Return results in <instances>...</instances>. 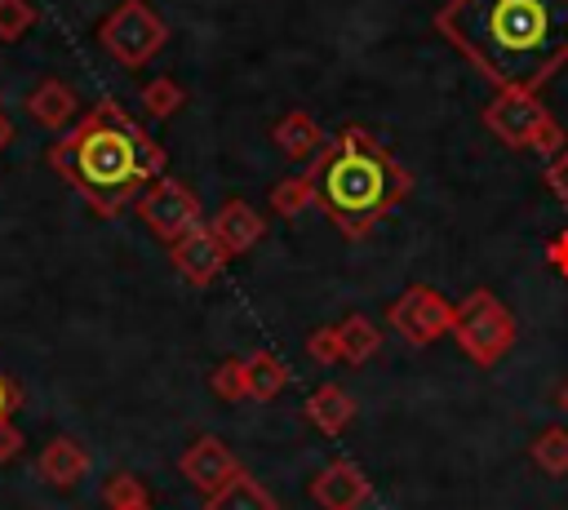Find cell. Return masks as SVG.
<instances>
[{
	"instance_id": "1",
	"label": "cell",
	"mask_w": 568,
	"mask_h": 510,
	"mask_svg": "<svg viewBox=\"0 0 568 510\" xmlns=\"http://www.w3.org/2000/svg\"><path fill=\"white\" fill-rule=\"evenodd\" d=\"M435 31L493 89L537 93L568 67V0H448Z\"/></svg>"
},
{
	"instance_id": "2",
	"label": "cell",
	"mask_w": 568,
	"mask_h": 510,
	"mask_svg": "<svg viewBox=\"0 0 568 510\" xmlns=\"http://www.w3.org/2000/svg\"><path fill=\"white\" fill-rule=\"evenodd\" d=\"M44 164L98 217H115L155 177H164L169 155L115 98H102L89 115H80L71 129H62L49 142Z\"/></svg>"
},
{
	"instance_id": "3",
	"label": "cell",
	"mask_w": 568,
	"mask_h": 510,
	"mask_svg": "<svg viewBox=\"0 0 568 510\" xmlns=\"http://www.w3.org/2000/svg\"><path fill=\"white\" fill-rule=\"evenodd\" d=\"M311 177H315V204L346 239L373 235V226L413 191V173L364 124H346L311 160Z\"/></svg>"
},
{
	"instance_id": "4",
	"label": "cell",
	"mask_w": 568,
	"mask_h": 510,
	"mask_svg": "<svg viewBox=\"0 0 568 510\" xmlns=\"http://www.w3.org/2000/svg\"><path fill=\"white\" fill-rule=\"evenodd\" d=\"M484 129L506 142L510 151H541V155H559L564 151V129L559 120L546 111V102L528 89H497L484 106Z\"/></svg>"
},
{
	"instance_id": "5",
	"label": "cell",
	"mask_w": 568,
	"mask_h": 510,
	"mask_svg": "<svg viewBox=\"0 0 568 510\" xmlns=\"http://www.w3.org/2000/svg\"><path fill=\"white\" fill-rule=\"evenodd\" d=\"M515 333L519 328H515L510 306L488 288H475L453 306V341L475 368H493L515 346Z\"/></svg>"
},
{
	"instance_id": "6",
	"label": "cell",
	"mask_w": 568,
	"mask_h": 510,
	"mask_svg": "<svg viewBox=\"0 0 568 510\" xmlns=\"http://www.w3.org/2000/svg\"><path fill=\"white\" fill-rule=\"evenodd\" d=\"M169 40L164 18L146 0H120L102 22H98V44L129 71L146 67Z\"/></svg>"
},
{
	"instance_id": "7",
	"label": "cell",
	"mask_w": 568,
	"mask_h": 510,
	"mask_svg": "<svg viewBox=\"0 0 568 510\" xmlns=\"http://www.w3.org/2000/svg\"><path fill=\"white\" fill-rule=\"evenodd\" d=\"M138 213L151 226V235L164 239V244H178L182 235H191L195 226H204V213H200L195 191L186 182H178V177H155L138 195Z\"/></svg>"
},
{
	"instance_id": "8",
	"label": "cell",
	"mask_w": 568,
	"mask_h": 510,
	"mask_svg": "<svg viewBox=\"0 0 568 510\" xmlns=\"http://www.w3.org/2000/svg\"><path fill=\"white\" fill-rule=\"evenodd\" d=\"M386 319L390 328L408 341V346H430L439 341L444 333H453V306L426 288V284H408L390 306H386Z\"/></svg>"
},
{
	"instance_id": "9",
	"label": "cell",
	"mask_w": 568,
	"mask_h": 510,
	"mask_svg": "<svg viewBox=\"0 0 568 510\" xmlns=\"http://www.w3.org/2000/svg\"><path fill=\"white\" fill-rule=\"evenodd\" d=\"M178 470L186 475L191 488H200L204 497H213L222 483H231V479L240 475V461H235V452H231L222 439L200 435V439H191L186 452L178 457Z\"/></svg>"
},
{
	"instance_id": "10",
	"label": "cell",
	"mask_w": 568,
	"mask_h": 510,
	"mask_svg": "<svg viewBox=\"0 0 568 510\" xmlns=\"http://www.w3.org/2000/svg\"><path fill=\"white\" fill-rule=\"evenodd\" d=\"M311 501L320 506V510H364V501L373 497V483H368V475L355 466V461H346V457H337V461H328L315 479H311Z\"/></svg>"
},
{
	"instance_id": "11",
	"label": "cell",
	"mask_w": 568,
	"mask_h": 510,
	"mask_svg": "<svg viewBox=\"0 0 568 510\" xmlns=\"http://www.w3.org/2000/svg\"><path fill=\"white\" fill-rule=\"evenodd\" d=\"M169 257H173V271H178L186 284H195V288L213 284V279L222 275V266H226V248L217 244V235L209 231V222L195 226L191 235H182L178 244H169Z\"/></svg>"
},
{
	"instance_id": "12",
	"label": "cell",
	"mask_w": 568,
	"mask_h": 510,
	"mask_svg": "<svg viewBox=\"0 0 568 510\" xmlns=\"http://www.w3.org/2000/svg\"><path fill=\"white\" fill-rule=\"evenodd\" d=\"M209 231L217 235V244L226 248V257H240V253H248V248L266 235V222H262V213H257L248 200H226V204L213 213Z\"/></svg>"
},
{
	"instance_id": "13",
	"label": "cell",
	"mask_w": 568,
	"mask_h": 510,
	"mask_svg": "<svg viewBox=\"0 0 568 510\" xmlns=\"http://www.w3.org/2000/svg\"><path fill=\"white\" fill-rule=\"evenodd\" d=\"M27 115H31L40 129H49V133L71 129L75 115H80L75 89H71L67 80H40V84L27 93Z\"/></svg>"
},
{
	"instance_id": "14",
	"label": "cell",
	"mask_w": 568,
	"mask_h": 510,
	"mask_svg": "<svg viewBox=\"0 0 568 510\" xmlns=\"http://www.w3.org/2000/svg\"><path fill=\"white\" fill-rule=\"evenodd\" d=\"M40 479L53 483V488H75L84 475H89V452L71 439V435H58L40 448V461H36Z\"/></svg>"
},
{
	"instance_id": "15",
	"label": "cell",
	"mask_w": 568,
	"mask_h": 510,
	"mask_svg": "<svg viewBox=\"0 0 568 510\" xmlns=\"http://www.w3.org/2000/svg\"><path fill=\"white\" fill-rule=\"evenodd\" d=\"M271 142H275L288 160H315V155L328 146L324 129H320L315 115H306V111H288V115H280L275 129H271Z\"/></svg>"
},
{
	"instance_id": "16",
	"label": "cell",
	"mask_w": 568,
	"mask_h": 510,
	"mask_svg": "<svg viewBox=\"0 0 568 510\" xmlns=\"http://www.w3.org/2000/svg\"><path fill=\"white\" fill-rule=\"evenodd\" d=\"M302 417H306L320 435H342V430H346V421L355 417V399H351V390H346V386L328 381V386H320V390H311V395H306Z\"/></svg>"
},
{
	"instance_id": "17",
	"label": "cell",
	"mask_w": 568,
	"mask_h": 510,
	"mask_svg": "<svg viewBox=\"0 0 568 510\" xmlns=\"http://www.w3.org/2000/svg\"><path fill=\"white\" fill-rule=\"evenodd\" d=\"M204 510H280V506L248 470H240L231 483H222L213 497H204Z\"/></svg>"
},
{
	"instance_id": "18",
	"label": "cell",
	"mask_w": 568,
	"mask_h": 510,
	"mask_svg": "<svg viewBox=\"0 0 568 510\" xmlns=\"http://www.w3.org/2000/svg\"><path fill=\"white\" fill-rule=\"evenodd\" d=\"M244 381H248V399H275L284 386H288V368L275 350H253L244 359Z\"/></svg>"
},
{
	"instance_id": "19",
	"label": "cell",
	"mask_w": 568,
	"mask_h": 510,
	"mask_svg": "<svg viewBox=\"0 0 568 510\" xmlns=\"http://www.w3.org/2000/svg\"><path fill=\"white\" fill-rule=\"evenodd\" d=\"M337 341H342V364H368L382 346V328L368 319V315H346L337 324Z\"/></svg>"
},
{
	"instance_id": "20",
	"label": "cell",
	"mask_w": 568,
	"mask_h": 510,
	"mask_svg": "<svg viewBox=\"0 0 568 510\" xmlns=\"http://www.w3.org/2000/svg\"><path fill=\"white\" fill-rule=\"evenodd\" d=\"M311 204H315V177H311V169L306 173H293V177H280L271 186V213L275 217H297Z\"/></svg>"
},
{
	"instance_id": "21",
	"label": "cell",
	"mask_w": 568,
	"mask_h": 510,
	"mask_svg": "<svg viewBox=\"0 0 568 510\" xmlns=\"http://www.w3.org/2000/svg\"><path fill=\"white\" fill-rule=\"evenodd\" d=\"M102 501H106V510H155L146 483L138 475H129V470H115L102 483Z\"/></svg>"
},
{
	"instance_id": "22",
	"label": "cell",
	"mask_w": 568,
	"mask_h": 510,
	"mask_svg": "<svg viewBox=\"0 0 568 510\" xmlns=\"http://www.w3.org/2000/svg\"><path fill=\"white\" fill-rule=\"evenodd\" d=\"M186 106V89L173 80V75H160V80H146L142 84V111L155 115V120H169Z\"/></svg>"
},
{
	"instance_id": "23",
	"label": "cell",
	"mask_w": 568,
	"mask_h": 510,
	"mask_svg": "<svg viewBox=\"0 0 568 510\" xmlns=\"http://www.w3.org/2000/svg\"><path fill=\"white\" fill-rule=\"evenodd\" d=\"M532 461L546 470V475H568V430L564 426H546L537 439H532Z\"/></svg>"
},
{
	"instance_id": "24",
	"label": "cell",
	"mask_w": 568,
	"mask_h": 510,
	"mask_svg": "<svg viewBox=\"0 0 568 510\" xmlns=\"http://www.w3.org/2000/svg\"><path fill=\"white\" fill-rule=\"evenodd\" d=\"M209 386H213V395H217V399H226V404H240V399H248V381H244V359H222V364L213 368Z\"/></svg>"
},
{
	"instance_id": "25",
	"label": "cell",
	"mask_w": 568,
	"mask_h": 510,
	"mask_svg": "<svg viewBox=\"0 0 568 510\" xmlns=\"http://www.w3.org/2000/svg\"><path fill=\"white\" fill-rule=\"evenodd\" d=\"M36 4L31 0H0V40H22L36 27Z\"/></svg>"
},
{
	"instance_id": "26",
	"label": "cell",
	"mask_w": 568,
	"mask_h": 510,
	"mask_svg": "<svg viewBox=\"0 0 568 510\" xmlns=\"http://www.w3.org/2000/svg\"><path fill=\"white\" fill-rule=\"evenodd\" d=\"M306 355H311L315 364H342V341H337V324H328V328H315V333L306 337Z\"/></svg>"
},
{
	"instance_id": "27",
	"label": "cell",
	"mask_w": 568,
	"mask_h": 510,
	"mask_svg": "<svg viewBox=\"0 0 568 510\" xmlns=\"http://www.w3.org/2000/svg\"><path fill=\"white\" fill-rule=\"evenodd\" d=\"M546 186H550V195L568 208V142H564V151L546 164Z\"/></svg>"
},
{
	"instance_id": "28",
	"label": "cell",
	"mask_w": 568,
	"mask_h": 510,
	"mask_svg": "<svg viewBox=\"0 0 568 510\" xmlns=\"http://www.w3.org/2000/svg\"><path fill=\"white\" fill-rule=\"evenodd\" d=\"M22 452V430L13 426V417L0 421V461H13Z\"/></svg>"
},
{
	"instance_id": "29",
	"label": "cell",
	"mask_w": 568,
	"mask_h": 510,
	"mask_svg": "<svg viewBox=\"0 0 568 510\" xmlns=\"http://www.w3.org/2000/svg\"><path fill=\"white\" fill-rule=\"evenodd\" d=\"M18 404H22L18 386H13V381L0 373V421H4V417H13V408H18Z\"/></svg>"
},
{
	"instance_id": "30",
	"label": "cell",
	"mask_w": 568,
	"mask_h": 510,
	"mask_svg": "<svg viewBox=\"0 0 568 510\" xmlns=\"http://www.w3.org/2000/svg\"><path fill=\"white\" fill-rule=\"evenodd\" d=\"M550 262H555V271H559V275H568V231L550 244Z\"/></svg>"
},
{
	"instance_id": "31",
	"label": "cell",
	"mask_w": 568,
	"mask_h": 510,
	"mask_svg": "<svg viewBox=\"0 0 568 510\" xmlns=\"http://www.w3.org/2000/svg\"><path fill=\"white\" fill-rule=\"evenodd\" d=\"M9 137H13V124H9V115H4V111H0V151H4V146H9Z\"/></svg>"
},
{
	"instance_id": "32",
	"label": "cell",
	"mask_w": 568,
	"mask_h": 510,
	"mask_svg": "<svg viewBox=\"0 0 568 510\" xmlns=\"http://www.w3.org/2000/svg\"><path fill=\"white\" fill-rule=\"evenodd\" d=\"M555 404H559V408H564V412H568V381H564V386H559V399H555Z\"/></svg>"
}]
</instances>
